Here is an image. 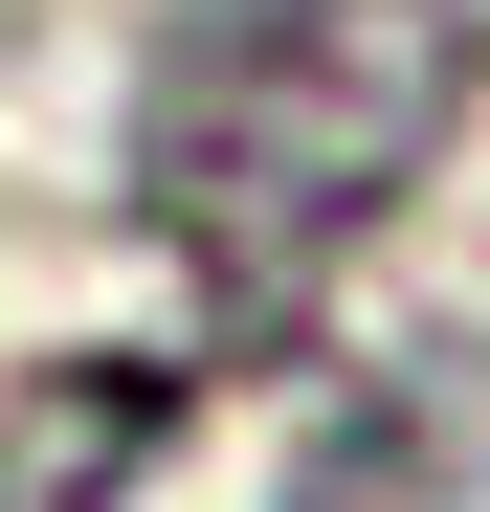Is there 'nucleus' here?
Segmentation results:
<instances>
[{
  "label": "nucleus",
  "mask_w": 490,
  "mask_h": 512,
  "mask_svg": "<svg viewBox=\"0 0 490 512\" xmlns=\"http://www.w3.org/2000/svg\"><path fill=\"white\" fill-rule=\"evenodd\" d=\"M468 90H490L468 0H156V45H134V223L201 268V312H312L446 179Z\"/></svg>",
  "instance_id": "nucleus-1"
},
{
  "label": "nucleus",
  "mask_w": 490,
  "mask_h": 512,
  "mask_svg": "<svg viewBox=\"0 0 490 512\" xmlns=\"http://www.w3.org/2000/svg\"><path fill=\"white\" fill-rule=\"evenodd\" d=\"M290 512H490V334H424L290 446Z\"/></svg>",
  "instance_id": "nucleus-2"
}]
</instances>
